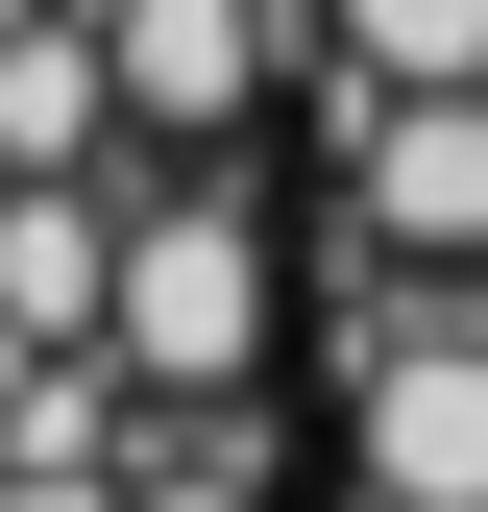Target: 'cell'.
I'll return each mask as SVG.
<instances>
[{
    "instance_id": "277c9868",
    "label": "cell",
    "mask_w": 488,
    "mask_h": 512,
    "mask_svg": "<svg viewBox=\"0 0 488 512\" xmlns=\"http://www.w3.org/2000/svg\"><path fill=\"white\" fill-rule=\"evenodd\" d=\"M122 512H269V488H244V439H171V464L122 488Z\"/></svg>"
},
{
    "instance_id": "7a4b0ae2",
    "label": "cell",
    "mask_w": 488,
    "mask_h": 512,
    "mask_svg": "<svg viewBox=\"0 0 488 512\" xmlns=\"http://www.w3.org/2000/svg\"><path fill=\"white\" fill-rule=\"evenodd\" d=\"M98 74L171 122V147H220L244 98H269V0H98Z\"/></svg>"
},
{
    "instance_id": "6da1fadb",
    "label": "cell",
    "mask_w": 488,
    "mask_h": 512,
    "mask_svg": "<svg viewBox=\"0 0 488 512\" xmlns=\"http://www.w3.org/2000/svg\"><path fill=\"white\" fill-rule=\"evenodd\" d=\"M122 366H147L171 415H220L244 366H269V220L244 196H147V244H122V317H98Z\"/></svg>"
},
{
    "instance_id": "3957f363",
    "label": "cell",
    "mask_w": 488,
    "mask_h": 512,
    "mask_svg": "<svg viewBox=\"0 0 488 512\" xmlns=\"http://www.w3.org/2000/svg\"><path fill=\"white\" fill-rule=\"evenodd\" d=\"M342 25V74L366 98H440V74H488V0H318Z\"/></svg>"
}]
</instances>
